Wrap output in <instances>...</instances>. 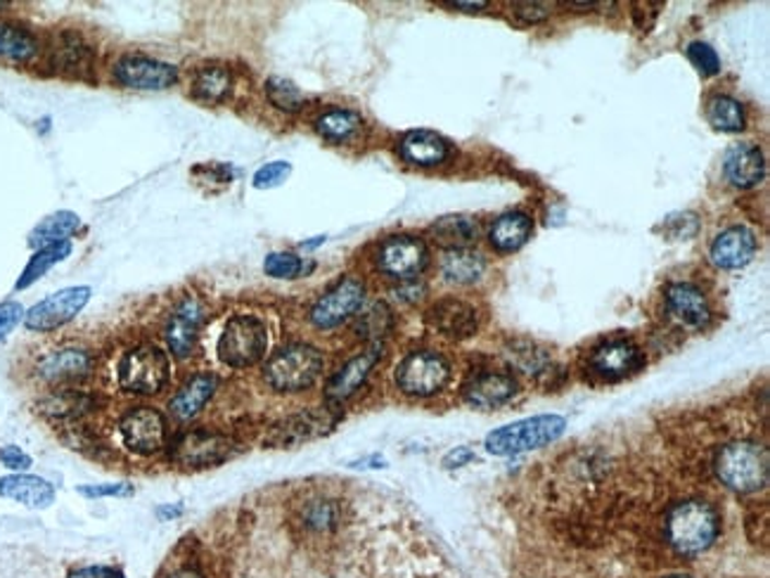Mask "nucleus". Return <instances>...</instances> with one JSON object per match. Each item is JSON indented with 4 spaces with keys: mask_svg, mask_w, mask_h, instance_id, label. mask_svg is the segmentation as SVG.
Masks as SVG:
<instances>
[{
    "mask_svg": "<svg viewBox=\"0 0 770 578\" xmlns=\"http://www.w3.org/2000/svg\"><path fill=\"white\" fill-rule=\"evenodd\" d=\"M721 531V517L706 500H686L671 508L666 517V541L680 555H700L709 551Z\"/></svg>",
    "mask_w": 770,
    "mask_h": 578,
    "instance_id": "obj_1",
    "label": "nucleus"
},
{
    "mask_svg": "<svg viewBox=\"0 0 770 578\" xmlns=\"http://www.w3.org/2000/svg\"><path fill=\"white\" fill-rule=\"evenodd\" d=\"M768 451L754 441H735L723 446L714 462L719 479L737 494L761 490L768 484Z\"/></svg>",
    "mask_w": 770,
    "mask_h": 578,
    "instance_id": "obj_2",
    "label": "nucleus"
},
{
    "mask_svg": "<svg viewBox=\"0 0 770 578\" xmlns=\"http://www.w3.org/2000/svg\"><path fill=\"white\" fill-rule=\"evenodd\" d=\"M323 356L309 344L285 346L266 363V382L275 392L295 394L315 384L323 372Z\"/></svg>",
    "mask_w": 770,
    "mask_h": 578,
    "instance_id": "obj_3",
    "label": "nucleus"
},
{
    "mask_svg": "<svg viewBox=\"0 0 770 578\" xmlns=\"http://www.w3.org/2000/svg\"><path fill=\"white\" fill-rule=\"evenodd\" d=\"M564 417L560 415H536L505 425L486 437V451L493 455H517L525 451H536L552 441H558L564 434Z\"/></svg>",
    "mask_w": 770,
    "mask_h": 578,
    "instance_id": "obj_4",
    "label": "nucleus"
},
{
    "mask_svg": "<svg viewBox=\"0 0 770 578\" xmlns=\"http://www.w3.org/2000/svg\"><path fill=\"white\" fill-rule=\"evenodd\" d=\"M169 356L152 344L130 349L119 363V386L136 396H154L169 384Z\"/></svg>",
    "mask_w": 770,
    "mask_h": 578,
    "instance_id": "obj_5",
    "label": "nucleus"
},
{
    "mask_svg": "<svg viewBox=\"0 0 770 578\" xmlns=\"http://www.w3.org/2000/svg\"><path fill=\"white\" fill-rule=\"evenodd\" d=\"M268 349L266 325L254 315H232L219 339V358L228 368L256 366Z\"/></svg>",
    "mask_w": 770,
    "mask_h": 578,
    "instance_id": "obj_6",
    "label": "nucleus"
},
{
    "mask_svg": "<svg viewBox=\"0 0 770 578\" xmlns=\"http://www.w3.org/2000/svg\"><path fill=\"white\" fill-rule=\"evenodd\" d=\"M450 380L448 360L434 351H415L401 360L397 370V384L403 394L434 396Z\"/></svg>",
    "mask_w": 770,
    "mask_h": 578,
    "instance_id": "obj_7",
    "label": "nucleus"
},
{
    "mask_svg": "<svg viewBox=\"0 0 770 578\" xmlns=\"http://www.w3.org/2000/svg\"><path fill=\"white\" fill-rule=\"evenodd\" d=\"M91 301V287H67L48 299L38 301L32 311H26L24 325L32 332H53L67 325L83 311Z\"/></svg>",
    "mask_w": 770,
    "mask_h": 578,
    "instance_id": "obj_8",
    "label": "nucleus"
},
{
    "mask_svg": "<svg viewBox=\"0 0 770 578\" xmlns=\"http://www.w3.org/2000/svg\"><path fill=\"white\" fill-rule=\"evenodd\" d=\"M124 446L136 455H154L166 446V420L164 415L150 406H138L124 415L119 423Z\"/></svg>",
    "mask_w": 770,
    "mask_h": 578,
    "instance_id": "obj_9",
    "label": "nucleus"
},
{
    "mask_svg": "<svg viewBox=\"0 0 770 578\" xmlns=\"http://www.w3.org/2000/svg\"><path fill=\"white\" fill-rule=\"evenodd\" d=\"M337 420H340V415L332 411V406L303 411V413H297L292 417H287V420L275 425L266 441L275 448H292V446L325 437V434L332 431L334 425H337Z\"/></svg>",
    "mask_w": 770,
    "mask_h": 578,
    "instance_id": "obj_10",
    "label": "nucleus"
},
{
    "mask_svg": "<svg viewBox=\"0 0 770 578\" xmlns=\"http://www.w3.org/2000/svg\"><path fill=\"white\" fill-rule=\"evenodd\" d=\"M232 451L230 441L219 431L193 429L185 431L171 446V458L183 467H211L223 462Z\"/></svg>",
    "mask_w": 770,
    "mask_h": 578,
    "instance_id": "obj_11",
    "label": "nucleus"
},
{
    "mask_svg": "<svg viewBox=\"0 0 770 578\" xmlns=\"http://www.w3.org/2000/svg\"><path fill=\"white\" fill-rule=\"evenodd\" d=\"M363 299H366L363 282L358 278H344L315 301V307L311 309V323L321 330L337 327L360 309Z\"/></svg>",
    "mask_w": 770,
    "mask_h": 578,
    "instance_id": "obj_12",
    "label": "nucleus"
},
{
    "mask_svg": "<svg viewBox=\"0 0 770 578\" xmlns=\"http://www.w3.org/2000/svg\"><path fill=\"white\" fill-rule=\"evenodd\" d=\"M377 266L382 273L399 280H411L427 266L425 242L413 235H397L382 242L377 252Z\"/></svg>",
    "mask_w": 770,
    "mask_h": 578,
    "instance_id": "obj_13",
    "label": "nucleus"
},
{
    "mask_svg": "<svg viewBox=\"0 0 770 578\" xmlns=\"http://www.w3.org/2000/svg\"><path fill=\"white\" fill-rule=\"evenodd\" d=\"M114 79L126 85V89L164 91L179 81V69L169 62L152 60V57L128 55L116 62Z\"/></svg>",
    "mask_w": 770,
    "mask_h": 578,
    "instance_id": "obj_14",
    "label": "nucleus"
},
{
    "mask_svg": "<svg viewBox=\"0 0 770 578\" xmlns=\"http://www.w3.org/2000/svg\"><path fill=\"white\" fill-rule=\"evenodd\" d=\"M91 372L93 356L85 349H79V346H62V349L46 354L36 363V374L53 389L81 382Z\"/></svg>",
    "mask_w": 770,
    "mask_h": 578,
    "instance_id": "obj_15",
    "label": "nucleus"
},
{
    "mask_svg": "<svg viewBox=\"0 0 770 578\" xmlns=\"http://www.w3.org/2000/svg\"><path fill=\"white\" fill-rule=\"evenodd\" d=\"M207 321V309L202 299L187 297L181 307L171 313L166 323V346L173 356L187 358L193 356L199 342V330Z\"/></svg>",
    "mask_w": 770,
    "mask_h": 578,
    "instance_id": "obj_16",
    "label": "nucleus"
},
{
    "mask_svg": "<svg viewBox=\"0 0 770 578\" xmlns=\"http://www.w3.org/2000/svg\"><path fill=\"white\" fill-rule=\"evenodd\" d=\"M380 356H382V349L375 344V346H370V349L354 356L352 360H346L342 370L334 374V378L325 386V398L332 408L342 406L344 401L352 398L358 389L366 384V380L370 378V372L377 366Z\"/></svg>",
    "mask_w": 770,
    "mask_h": 578,
    "instance_id": "obj_17",
    "label": "nucleus"
},
{
    "mask_svg": "<svg viewBox=\"0 0 770 578\" xmlns=\"http://www.w3.org/2000/svg\"><path fill=\"white\" fill-rule=\"evenodd\" d=\"M645 358L635 344L627 339H614L602 344L600 349H595L590 366L593 370L605 380H621L627 374L635 372L637 368H643Z\"/></svg>",
    "mask_w": 770,
    "mask_h": 578,
    "instance_id": "obj_18",
    "label": "nucleus"
},
{
    "mask_svg": "<svg viewBox=\"0 0 770 578\" xmlns=\"http://www.w3.org/2000/svg\"><path fill=\"white\" fill-rule=\"evenodd\" d=\"M0 498L32 510H46L55 502V486L36 474H8L0 479Z\"/></svg>",
    "mask_w": 770,
    "mask_h": 578,
    "instance_id": "obj_19",
    "label": "nucleus"
},
{
    "mask_svg": "<svg viewBox=\"0 0 770 578\" xmlns=\"http://www.w3.org/2000/svg\"><path fill=\"white\" fill-rule=\"evenodd\" d=\"M427 321L448 339H468L476 332V311L458 299L439 301L437 307H432Z\"/></svg>",
    "mask_w": 770,
    "mask_h": 578,
    "instance_id": "obj_20",
    "label": "nucleus"
},
{
    "mask_svg": "<svg viewBox=\"0 0 770 578\" xmlns=\"http://www.w3.org/2000/svg\"><path fill=\"white\" fill-rule=\"evenodd\" d=\"M754 254H757V238H754L751 230L743 226L728 228L711 244V258H714V264L728 270L747 266Z\"/></svg>",
    "mask_w": 770,
    "mask_h": 578,
    "instance_id": "obj_21",
    "label": "nucleus"
},
{
    "mask_svg": "<svg viewBox=\"0 0 770 578\" xmlns=\"http://www.w3.org/2000/svg\"><path fill=\"white\" fill-rule=\"evenodd\" d=\"M517 394V382L505 372H479L464 384V398L476 408H496Z\"/></svg>",
    "mask_w": 770,
    "mask_h": 578,
    "instance_id": "obj_22",
    "label": "nucleus"
},
{
    "mask_svg": "<svg viewBox=\"0 0 770 578\" xmlns=\"http://www.w3.org/2000/svg\"><path fill=\"white\" fill-rule=\"evenodd\" d=\"M666 303L682 325L704 327L711 317L709 301L700 287L690 282H676L666 289Z\"/></svg>",
    "mask_w": 770,
    "mask_h": 578,
    "instance_id": "obj_23",
    "label": "nucleus"
},
{
    "mask_svg": "<svg viewBox=\"0 0 770 578\" xmlns=\"http://www.w3.org/2000/svg\"><path fill=\"white\" fill-rule=\"evenodd\" d=\"M723 171L735 187H754L763 178V171H766L763 154L757 144L737 142L728 152H725Z\"/></svg>",
    "mask_w": 770,
    "mask_h": 578,
    "instance_id": "obj_24",
    "label": "nucleus"
},
{
    "mask_svg": "<svg viewBox=\"0 0 770 578\" xmlns=\"http://www.w3.org/2000/svg\"><path fill=\"white\" fill-rule=\"evenodd\" d=\"M216 389H219V380H216L214 374H195V378L187 380L179 389V394L171 398L169 413L176 417L179 423L193 420L195 415L205 411V406L216 394Z\"/></svg>",
    "mask_w": 770,
    "mask_h": 578,
    "instance_id": "obj_25",
    "label": "nucleus"
},
{
    "mask_svg": "<svg viewBox=\"0 0 770 578\" xmlns=\"http://www.w3.org/2000/svg\"><path fill=\"white\" fill-rule=\"evenodd\" d=\"M450 148L434 131H411L401 140V157L415 166H437L446 162Z\"/></svg>",
    "mask_w": 770,
    "mask_h": 578,
    "instance_id": "obj_26",
    "label": "nucleus"
},
{
    "mask_svg": "<svg viewBox=\"0 0 770 578\" xmlns=\"http://www.w3.org/2000/svg\"><path fill=\"white\" fill-rule=\"evenodd\" d=\"M53 67L67 77H83L93 67V50L77 34H62L53 48Z\"/></svg>",
    "mask_w": 770,
    "mask_h": 578,
    "instance_id": "obj_27",
    "label": "nucleus"
},
{
    "mask_svg": "<svg viewBox=\"0 0 770 578\" xmlns=\"http://www.w3.org/2000/svg\"><path fill=\"white\" fill-rule=\"evenodd\" d=\"M91 408L93 396L71 386H57L41 401V413L53 417V420H79Z\"/></svg>",
    "mask_w": 770,
    "mask_h": 578,
    "instance_id": "obj_28",
    "label": "nucleus"
},
{
    "mask_svg": "<svg viewBox=\"0 0 770 578\" xmlns=\"http://www.w3.org/2000/svg\"><path fill=\"white\" fill-rule=\"evenodd\" d=\"M342 522V508L337 500L330 498H311L301 505L299 510V524L303 531L315 533V536H325L332 533Z\"/></svg>",
    "mask_w": 770,
    "mask_h": 578,
    "instance_id": "obj_29",
    "label": "nucleus"
},
{
    "mask_svg": "<svg viewBox=\"0 0 770 578\" xmlns=\"http://www.w3.org/2000/svg\"><path fill=\"white\" fill-rule=\"evenodd\" d=\"M491 244L498 252H515L531 238V221L527 213H505L491 228Z\"/></svg>",
    "mask_w": 770,
    "mask_h": 578,
    "instance_id": "obj_30",
    "label": "nucleus"
},
{
    "mask_svg": "<svg viewBox=\"0 0 770 578\" xmlns=\"http://www.w3.org/2000/svg\"><path fill=\"white\" fill-rule=\"evenodd\" d=\"M79 228H81V219L74 211H57V213L48 216V219H43L32 230V235H28V244L41 250V247H46V244L65 242L71 233H77Z\"/></svg>",
    "mask_w": 770,
    "mask_h": 578,
    "instance_id": "obj_31",
    "label": "nucleus"
},
{
    "mask_svg": "<svg viewBox=\"0 0 770 578\" xmlns=\"http://www.w3.org/2000/svg\"><path fill=\"white\" fill-rule=\"evenodd\" d=\"M486 264L484 256L470 252V250H450L444 262H441V270L446 280L458 282V285H470L474 280L482 278Z\"/></svg>",
    "mask_w": 770,
    "mask_h": 578,
    "instance_id": "obj_32",
    "label": "nucleus"
},
{
    "mask_svg": "<svg viewBox=\"0 0 770 578\" xmlns=\"http://www.w3.org/2000/svg\"><path fill=\"white\" fill-rule=\"evenodd\" d=\"M432 235L441 247L448 250H464L470 242L476 240L479 228L468 216H446V219L432 226Z\"/></svg>",
    "mask_w": 770,
    "mask_h": 578,
    "instance_id": "obj_33",
    "label": "nucleus"
},
{
    "mask_svg": "<svg viewBox=\"0 0 770 578\" xmlns=\"http://www.w3.org/2000/svg\"><path fill=\"white\" fill-rule=\"evenodd\" d=\"M71 254V242L65 240V242H55V244H46V247H41L34 256H32V262L26 264L24 273H22V278L18 280V289H26V287H32L36 280H41L46 273L57 266L60 262H65V258Z\"/></svg>",
    "mask_w": 770,
    "mask_h": 578,
    "instance_id": "obj_34",
    "label": "nucleus"
},
{
    "mask_svg": "<svg viewBox=\"0 0 770 578\" xmlns=\"http://www.w3.org/2000/svg\"><path fill=\"white\" fill-rule=\"evenodd\" d=\"M38 50L36 38L24 26L0 22V57L14 62L32 60Z\"/></svg>",
    "mask_w": 770,
    "mask_h": 578,
    "instance_id": "obj_35",
    "label": "nucleus"
},
{
    "mask_svg": "<svg viewBox=\"0 0 770 578\" xmlns=\"http://www.w3.org/2000/svg\"><path fill=\"white\" fill-rule=\"evenodd\" d=\"M230 85H232L230 69L221 67V65H211V67L202 69L197 74V79L193 83V93H195V97L214 105V103H221V100L228 97Z\"/></svg>",
    "mask_w": 770,
    "mask_h": 578,
    "instance_id": "obj_36",
    "label": "nucleus"
},
{
    "mask_svg": "<svg viewBox=\"0 0 770 578\" xmlns=\"http://www.w3.org/2000/svg\"><path fill=\"white\" fill-rule=\"evenodd\" d=\"M706 119L711 126L719 128V131L735 134V131H743L745 128V109H743V105L737 103V100H733L728 95H716V97L709 100Z\"/></svg>",
    "mask_w": 770,
    "mask_h": 578,
    "instance_id": "obj_37",
    "label": "nucleus"
},
{
    "mask_svg": "<svg viewBox=\"0 0 770 578\" xmlns=\"http://www.w3.org/2000/svg\"><path fill=\"white\" fill-rule=\"evenodd\" d=\"M360 126H363V119L352 109H330L315 122L318 134L332 142H344L348 138H354L360 131Z\"/></svg>",
    "mask_w": 770,
    "mask_h": 578,
    "instance_id": "obj_38",
    "label": "nucleus"
},
{
    "mask_svg": "<svg viewBox=\"0 0 770 578\" xmlns=\"http://www.w3.org/2000/svg\"><path fill=\"white\" fill-rule=\"evenodd\" d=\"M356 330L363 339L380 342L391 330V311L387 309V303H372V307L360 315Z\"/></svg>",
    "mask_w": 770,
    "mask_h": 578,
    "instance_id": "obj_39",
    "label": "nucleus"
},
{
    "mask_svg": "<svg viewBox=\"0 0 770 578\" xmlns=\"http://www.w3.org/2000/svg\"><path fill=\"white\" fill-rule=\"evenodd\" d=\"M266 93L271 103L283 112H299L303 107V93L292 81L283 77H273L266 81Z\"/></svg>",
    "mask_w": 770,
    "mask_h": 578,
    "instance_id": "obj_40",
    "label": "nucleus"
},
{
    "mask_svg": "<svg viewBox=\"0 0 770 578\" xmlns=\"http://www.w3.org/2000/svg\"><path fill=\"white\" fill-rule=\"evenodd\" d=\"M264 270L271 278H280V280L297 278L301 273V258L289 252H275V254H268Z\"/></svg>",
    "mask_w": 770,
    "mask_h": 578,
    "instance_id": "obj_41",
    "label": "nucleus"
},
{
    "mask_svg": "<svg viewBox=\"0 0 770 578\" xmlns=\"http://www.w3.org/2000/svg\"><path fill=\"white\" fill-rule=\"evenodd\" d=\"M688 57L702 77H714L721 71L719 55L714 48L709 46V43H692V46L688 48Z\"/></svg>",
    "mask_w": 770,
    "mask_h": 578,
    "instance_id": "obj_42",
    "label": "nucleus"
},
{
    "mask_svg": "<svg viewBox=\"0 0 770 578\" xmlns=\"http://www.w3.org/2000/svg\"><path fill=\"white\" fill-rule=\"evenodd\" d=\"M289 173H292V166L287 162H271L254 173V187H258V190H271V187L283 185L289 178Z\"/></svg>",
    "mask_w": 770,
    "mask_h": 578,
    "instance_id": "obj_43",
    "label": "nucleus"
},
{
    "mask_svg": "<svg viewBox=\"0 0 770 578\" xmlns=\"http://www.w3.org/2000/svg\"><path fill=\"white\" fill-rule=\"evenodd\" d=\"M662 228L664 233H668L676 240H690L697 235V230H700V221H697L694 213H676V216H668Z\"/></svg>",
    "mask_w": 770,
    "mask_h": 578,
    "instance_id": "obj_44",
    "label": "nucleus"
},
{
    "mask_svg": "<svg viewBox=\"0 0 770 578\" xmlns=\"http://www.w3.org/2000/svg\"><path fill=\"white\" fill-rule=\"evenodd\" d=\"M79 494L97 500V498H126L134 494V486L130 484H93V486H79Z\"/></svg>",
    "mask_w": 770,
    "mask_h": 578,
    "instance_id": "obj_45",
    "label": "nucleus"
},
{
    "mask_svg": "<svg viewBox=\"0 0 770 578\" xmlns=\"http://www.w3.org/2000/svg\"><path fill=\"white\" fill-rule=\"evenodd\" d=\"M0 465L12 470L14 474H20L32 467L34 460L32 455H26L20 446H3L0 448Z\"/></svg>",
    "mask_w": 770,
    "mask_h": 578,
    "instance_id": "obj_46",
    "label": "nucleus"
},
{
    "mask_svg": "<svg viewBox=\"0 0 770 578\" xmlns=\"http://www.w3.org/2000/svg\"><path fill=\"white\" fill-rule=\"evenodd\" d=\"M22 317H24V309L18 301L0 303V339L8 337L10 332L20 325Z\"/></svg>",
    "mask_w": 770,
    "mask_h": 578,
    "instance_id": "obj_47",
    "label": "nucleus"
},
{
    "mask_svg": "<svg viewBox=\"0 0 770 578\" xmlns=\"http://www.w3.org/2000/svg\"><path fill=\"white\" fill-rule=\"evenodd\" d=\"M513 8L521 22H541L550 14V3H515Z\"/></svg>",
    "mask_w": 770,
    "mask_h": 578,
    "instance_id": "obj_48",
    "label": "nucleus"
},
{
    "mask_svg": "<svg viewBox=\"0 0 770 578\" xmlns=\"http://www.w3.org/2000/svg\"><path fill=\"white\" fill-rule=\"evenodd\" d=\"M67 578H124V574L114 567L93 565V567H81V569L69 571Z\"/></svg>",
    "mask_w": 770,
    "mask_h": 578,
    "instance_id": "obj_49",
    "label": "nucleus"
},
{
    "mask_svg": "<svg viewBox=\"0 0 770 578\" xmlns=\"http://www.w3.org/2000/svg\"><path fill=\"white\" fill-rule=\"evenodd\" d=\"M474 460V451H470L468 446H458L456 451H450L446 458H444V467L446 470H456V467H462V465H468V462Z\"/></svg>",
    "mask_w": 770,
    "mask_h": 578,
    "instance_id": "obj_50",
    "label": "nucleus"
},
{
    "mask_svg": "<svg viewBox=\"0 0 770 578\" xmlns=\"http://www.w3.org/2000/svg\"><path fill=\"white\" fill-rule=\"evenodd\" d=\"M166 578H205V576H202V574L195 571V569H179V571L169 574Z\"/></svg>",
    "mask_w": 770,
    "mask_h": 578,
    "instance_id": "obj_51",
    "label": "nucleus"
},
{
    "mask_svg": "<svg viewBox=\"0 0 770 578\" xmlns=\"http://www.w3.org/2000/svg\"><path fill=\"white\" fill-rule=\"evenodd\" d=\"M183 512V505H176V508H159L157 515L159 517H164V519H173V517H179Z\"/></svg>",
    "mask_w": 770,
    "mask_h": 578,
    "instance_id": "obj_52",
    "label": "nucleus"
},
{
    "mask_svg": "<svg viewBox=\"0 0 770 578\" xmlns=\"http://www.w3.org/2000/svg\"><path fill=\"white\" fill-rule=\"evenodd\" d=\"M448 5H453V8H462V10H468V12L486 8V3H460V0H458V3H448Z\"/></svg>",
    "mask_w": 770,
    "mask_h": 578,
    "instance_id": "obj_53",
    "label": "nucleus"
},
{
    "mask_svg": "<svg viewBox=\"0 0 770 578\" xmlns=\"http://www.w3.org/2000/svg\"><path fill=\"white\" fill-rule=\"evenodd\" d=\"M668 578H690V576H682V574H676V576H668Z\"/></svg>",
    "mask_w": 770,
    "mask_h": 578,
    "instance_id": "obj_54",
    "label": "nucleus"
}]
</instances>
